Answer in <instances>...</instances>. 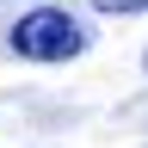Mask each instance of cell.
I'll return each instance as SVG.
<instances>
[{
  "instance_id": "cell-1",
  "label": "cell",
  "mask_w": 148,
  "mask_h": 148,
  "mask_svg": "<svg viewBox=\"0 0 148 148\" xmlns=\"http://www.w3.org/2000/svg\"><path fill=\"white\" fill-rule=\"evenodd\" d=\"M6 49L25 56V62H68V56L86 49V25L62 6H37L6 31Z\"/></svg>"
},
{
  "instance_id": "cell-2",
  "label": "cell",
  "mask_w": 148,
  "mask_h": 148,
  "mask_svg": "<svg viewBox=\"0 0 148 148\" xmlns=\"http://www.w3.org/2000/svg\"><path fill=\"white\" fill-rule=\"evenodd\" d=\"M99 12H148V0H92Z\"/></svg>"
}]
</instances>
